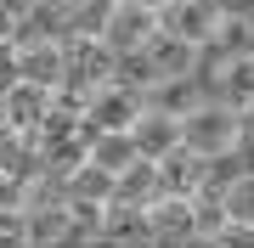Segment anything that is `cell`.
Segmentation results:
<instances>
[{
  "label": "cell",
  "mask_w": 254,
  "mask_h": 248,
  "mask_svg": "<svg viewBox=\"0 0 254 248\" xmlns=\"http://www.w3.org/2000/svg\"><path fill=\"white\" fill-rule=\"evenodd\" d=\"M181 147L203 152V158H232L237 147H243V124H237V107H226V101H215V96L203 91V96L181 113Z\"/></svg>",
  "instance_id": "cell-1"
},
{
  "label": "cell",
  "mask_w": 254,
  "mask_h": 248,
  "mask_svg": "<svg viewBox=\"0 0 254 248\" xmlns=\"http://www.w3.org/2000/svg\"><path fill=\"white\" fill-rule=\"evenodd\" d=\"M141 113V85L136 79H102L85 91V113H79V136L85 130H130Z\"/></svg>",
  "instance_id": "cell-2"
},
{
  "label": "cell",
  "mask_w": 254,
  "mask_h": 248,
  "mask_svg": "<svg viewBox=\"0 0 254 248\" xmlns=\"http://www.w3.org/2000/svg\"><path fill=\"white\" fill-rule=\"evenodd\" d=\"M102 248H158L153 237V220H147V203H130V198H108L96 214V237Z\"/></svg>",
  "instance_id": "cell-3"
},
{
  "label": "cell",
  "mask_w": 254,
  "mask_h": 248,
  "mask_svg": "<svg viewBox=\"0 0 254 248\" xmlns=\"http://www.w3.org/2000/svg\"><path fill=\"white\" fill-rule=\"evenodd\" d=\"M153 34H158V11H153V6L113 0V6H108V17H102V34H96V40L130 62V56H141V51H147V40H153Z\"/></svg>",
  "instance_id": "cell-4"
},
{
  "label": "cell",
  "mask_w": 254,
  "mask_h": 248,
  "mask_svg": "<svg viewBox=\"0 0 254 248\" xmlns=\"http://www.w3.org/2000/svg\"><path fill=\"white\" fill-rule=\"evenodd\" d=\"M158 164V192H175V198H192V192H203V186H215V164L220 158H203V152H192L175 141L164 158H153Z\"/></svg>",
  "instance_id": "cell-5"
},
{
  "label": "cell",
  "mask_w": 254,
  "mask_h": 248,
  "mask_svg": "<svg viewBox=\"0 0 254 248\" xmlns=\"http://www.w3.org/2000/svg\"><path fill=\"white\" fill-rule=\"evenodd\" d=\"M68 74V40L57 34H17V79H34V85H63Z\"/></svg>",
  "instance_id": "cell-6"
},
{
  "label": "cell",
  "mask_w": 254,
  "mask_h": 248,
  "mask_svg": "<svg viewBox=\"0 0 254 248\" xmlns=\"http://www.w3.org/2000/svg\"><path fill=\"white\" fill-rule=\"evenodd\" d=\"M46 107H51V91H46V85H34V79L0 85V119H6V130H11L17 141L34 136V124L46 119Z\"/></svg>",
  "instance_id": "cell-7"
},
{
  "label": "cell",
  "mask_w": 254,
  "mask_h": 248,
  "mask_svg": "<svg viewBox=\"0 0 254 248\" xmlns=\"http://www.w3.org/2000/svg\"><path fill=\"white\" fill-rule=\"evenodd\" d=\"M215 17H220V0H164L158 6V28L187 40V46H198V51L215 34Z\"/></svg>",
  "instance_id": "cell-8"
},
{
  "label": "cell",
  "mask_w": 254,
  "mask_h": 248,
  "mask_svg": "<svg viewBox=\"0 0 254 248\" xmlns=\"http://www.w3.org/2000/svg\"><path fill=\"white\" fill-rule=\"evenodd\" d=\"M130 141H136L141 158H164L175 141H181V119H175V113H158V107H147V101H141L136 124H130Z\"/></svg>",
  "instance_id": "cell-9"
},
{
  "label": "cell",
  "mask_w": 254,
  "mask_h": 248,
  "mask_svg": "<svg viewBox=\"0 0 254 248\" xmlns=\"http://www.w3.org/2000/svg\"><path fill=\"white\" fill-rule=\"evenodd\" d=\"M209 96L226 107H249L254 101V56H220L209 74Z\"/></svg>",
  "instance_id": "cell-10"
},
{
  "label": "cell",
  "mask_w": 254,
  "mask_h": 248,
  "mask_svg": "<svg viewBox=\"0 0 254 248\" xmlns=\"http://www.w3.org/2000/svg\"><path fill=\"white\" fill-rule=\"evenodd\" d=\"M198 96H203L198 74H158V79H147V85H141V101H147V107L175 113V119H181V113H187Z\"/></svg>",
  "instance_id": "cell-11"
},
{
  "label": "cell",
  "mask_w": 254,
  "mask_h": 248,
  "mask_svg": "<svg viewBox=\"0 0 254 248\" xmlns=\"http://www.w3.org/2000/svg\"><path fill=\"white\" fill-rule=\"evenodd\" d=\"M147 220H153V237L158 243H192V198L158 192L153 203H147Z\"/></svg>",
  "instance_id": "cell-12"
},
{
  "label": "cell",
  "mask_w": 254,
  "mask_h": 248,
  "mask_svg": "<svg viewBox=\"0 0 254 248\" xmlns=\"http://www.w3.org/2000/svg\"><path fill=\"white\" fill-rule=\"evenodd\" d=\"M209 46H215L220 56H254V6H232V11L220 6Z\"/></svg>",
  "instance_id": "cell-13"
},
{
  "label": "cell",
  "mask_w": 254,
  "mask_h": 248,
  "mask_svg": "<svg viewBox=\"0 0 254 248\" xmlns=\"http://www.w3.org/2000/svg\"><path fill=\"white\" fill-rule=\"evenodd\" d=\"M85 158L102 164L108 175H119L130 158H141V152H136V141H130V130H85Z\"/></svg>",
  "instance_id": "cell-14"
},
{
  "label": "cell",
  "mask_w": 254,
  "mask_h": 248,
  "mask_svg": "<svg viewBox=\"0 0 254 248\" xmlns=\"http://www.w3.org/2000/svg\"><path fill=\"white\" fill-rule=\"evenodd\" d=\"M63 198H79V203H108L113 198V175L91 164V158H79L68 175H63Z\"/></svg>",
  "instance_id": "cell-15"
},
{
  "label": "cell",
  "mask_w": 254,
  "mask_h": 248,
  "mask_svg": "<svg viewBox=\"0 0 254 248\" xmlns=\"http://www.w3.org/2000/svg\"><path fill=\"white\" fill-rule=\"evenodd\" d=\"M113 198L153 203V198H158V164H153V158H130V164L113 175Z\"/></svg>",
  "instance_id": "cell-16"
},
{
  "label": "cell",
  "mask_w": 254,
  "mask_h": 248,
  "mask_svg": "<svg viewBox=\"0 0 254 248\" xmlns=\"http://www.w3.org/2000/svg\"><path fill=\"white\" fill-rule=\"evenodd\" d=\"M220 209H226V220L254 226V169L249 175H232V181L220 186Z\"/></svg>",
  "instance_id": "cell-17"
},
{
  "label": "cell",
  "mask_w": 254,
  "mask_h": 248,
  "mask_svg": "<svg viewBox=\"0 0 254 248\" xmlns=\"http://www.w3.org/2000/svg\"><path fill=\"white\" fill-rule=\"evenodd\" d=\"M0 248H34L28 243V214L17 203H0Z\"/></svg>",
  "instance_id": "cell-18"
},
{
  "label": "cell",
  "mask_w": 254,
  "mask_h": 248,
  "mask_svg": "<svg viewBox=\"0 0 254 248\" xmlns=\"http://www.w3.org/2000/svg\"><path fill=\"white\" fill-rule=\"evenodd\" d=\"M215 248H254V226H237V220H226L215 231V237H209Z\"/></svg>",
  "instance_id": "cell-19"
},
{
  "label": "cell",
  "mask_w": 254,
  "mask_h": 248,
  "mask_svg": "<svg viewBox=\"0 0 254 248\" xmlns=\"http://www.w3.org/2000/svg\"><path fill=\"white\" fill-rule=\"evenodd\" d=\"M11 79H17V34L0 40V85H11Z\"/></svg>",
  "instance_id": "cell-20"
},
{
  "label": "cell",
  "mask_w": 254,
  "mask_h": 248,
  "mask_svg": "<svg viewBox=\"0 0 254 248\" xmlns=\"http://www.w3.org/2000/svg\"><path fill=\"white\" fill-rule=\"evenodd\" d=\"M28 6H34V0H0V11H6L11 23H23V17H28Z\"/></svg>",
  "instance_id": "cell-21"
},
{
  "label": "cell",
  "mask_w": 254,
  "mask_h": 248,
  "mask_svg": "<svg viewBox=\"0 0 254 248\" xmlns=\"http://www.w3.org/2000/svg\"><path fill=\"white\" fill-rule=\"evenodd\" d=\"M237 124H243V141H254V101H249V107H237Z\"/></svg>",
  "instance_id": "cell-22"
},
{
  "label": "cell",
  "mask_w": 254,
  "mask_h": 248,
  "mask_svg": "<svg viewBox=\"0 0 254 248\" xmlns=\"http://www.w3.org/2000/svg\"><path fill=\"white\" fill-rule=\"evenodd\" d=\"M11 34H17V23H11L6 11H0V40H11Z\"/></svg>",
  "instance_id": "cell-23"
},
{
  "label": "cell",
  "mask_w": 254,
  "mask_h": 248,
  "mask_svg": "<svg viewBox=\"0 0 254 248\" xmlns=\"http://www.w3.org/2000/svg\"><path fill=\"white\" fill-rule=\"evenodd\" d=\"M130 6H153V11H158V6H164V0H130Z\"/></svg>",
  "instance_id": "cell-24"
}]
</instances>
